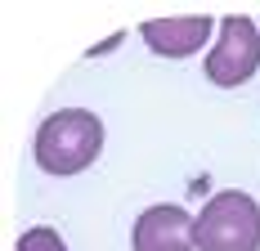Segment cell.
I'll return each instance as SVG.
<instances>
[{
  "label": "cell",
  "instance_id": "obj_6",
  "mask_svg": "<svg viewBox=\"0 0 260 251\" xmlns=\"http://www.w3.org/2000/svg\"><path fill=\"white\" fill-rule=\"evenodd\" d=\"M14 251H68V242L58 238V229L36 225V229H27L23 238H18V247H14Z\"/></svg>",
  "mask_w": 260,
  "mask_h": 251
},
{
  "label": "cell",
  "instance_id": "obj_5",
  "mask_svg": "<svg viewBox=\"0 0 260 251\" xmlns=\"http://www.w3.org/2000/svg\"><path fill=\"white\" fill-rule=\"evenodd\" d=\"M211 32H215V23L207 14H198V18H153V23L139 27L144 45L157 50L161 58H188V54H198L211 41Z\"/></svg>",
  "mask_w": 260,
  "mask_h": 251
},
{
  "label": "cell",
  "instance_id": "obj_4",
  "mask_svg": "<svg viewBox=\"0 0 260 251\" xmlns=\"http://www.w3.org/2000/svg\"><path fill=\"white\" fill-rule=\"evenodd\" d=\"M135 251H193L198 247V220L184 206H148L130 229Z\"/></svg>",
  "mask_w": 260,
  "mask_h": 251
},
{
  "label": "cell",
  "instance_id": "obj_2",
  "mask_svg": "<svg viewBox=\"0 0 260 251\" xmlns=\"http://www.w3.org/2000/svg\"><path fill=\"white\" fill-rule=\"evenodd\" d=\"M198 251H260V202L224 189L198 215Z\"/></svg>",
  "mask_w": 260,
  "mask_h": 251
},
{
  "label": "cell",
  "instance_id": "obj_1",
  "mask_svg": "<svg viewBox=\"0 0 260 251\" xmlns=\"http://www.w3.org/2000/svg\"><path fill=\"white\" fill-rule=\"evenodd\" d=\"M31 152H36L41 171L77 175L104 152V121L90 108H58L41 121L36 139H31Z\"/></svg>",
  "mask_w": 260,
  "mask_h": 251
},
{
  "label": "cell",
  "instance_id": "obj_3",
  "mask_svg": "<svg viewBox=\"0 0 260 251\" xmlns=\"http://www.w3.org/2000/svg\"><path fill=\"white\" fill-rule=\"evenodd\" d=\"M256 72H260V27L234 14L220 23V41L207 54V81L234 90V85H247Z\"/></svg>",
  "mask_w": 260,
  "mask_h": 251
}]
</instances>
